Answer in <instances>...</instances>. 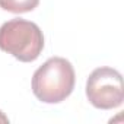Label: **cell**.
<instances>
[{"label":"cell","instance_id":"cell-2","mask_svg":"<svg viewBox=\"0 0 124 124\" xmlns=\"http://www.w3.org/2000/svg\"><path fill=\"white\" fill-rule=\"evenodd\" d=\"M0 50L22 63H32L44 50L42 31L31 21L10 19L0 26Z\"/></svg>","mask_w":124,"mask_h":124},{"label":"cell","instance_id":"cell-3","mask_svg":"<svg viewBox=\"0 0 124 124\" xmlns=\"http://www.w3.org/2000/svg\"><path fill=\"white\" fill-rule=\"evenodd\" d=\"M88 101L98 109H114L124 101L123 76L112 67L95 69L86 80Z\"/></svg>","mask_w":124,"mask_h":124},{"label":"cell","instance_id":"cell-5","mask_svg":"<svg viewBox=\"0 0 124 124\" xmlns=\"http://www.w3.org/2000/svg\"><path fill=\"white\" fill-rule=\"evenodd\" d=\"M0 123H9V118H8L2 111H0Z\"/></svg>","mask_w":124,"mask_h":124},{"label":"cell","instance_id":"cell-1","mask_svg":"<svg viewBox=\"0 0 124 124\" xmlns=\"http://www.w3.org/2000/svg\"><path fill=\"white\" fill-rule=\"evenodd\" d=\"M76 75L69 60L51 57L39 66L32 76V92L44 104H58L70 96L75 89Z\"/></svg>","mask_w":124,"mask_h":124},{"label":"cell","instance_id":"cell-4","mask_svg":"<svg viewBox=\"0 0 124 124\" xmlns=\"http://www.w3.org/2000/svg\"><path fill=\"white\" fill-rule=\"evenodd\" d=\"M39 0H0V8L10 13H28L32 12Z\"/></svg>","mask_w":124,"mask_h":124}]
</instances>
